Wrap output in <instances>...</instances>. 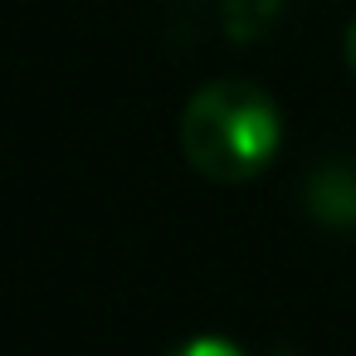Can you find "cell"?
<instances>
[{"mask_svg": "<svg viewBox=\"0 0 356 356\" xmlns=\"http://www.w3.org/2000/svg\"><path fill=\"white\" fill-rule=\"evenodd\" d=\"M278 142V103L249 79H210L181 108V156L215 186H239L268 171Z\"/></svg>", "mask_w": 356, "mask_h": 356, "instance_id": "6da1fadb", "label": "cell"}, {"mask_svg": "<svg viewBox=\"0 0 356 356\" xmlns=\"http://www.w3.org/2000/svg\"><path fill=\"white\" fill-rule=\"evenodd\" d=\"M302 210L332 229H356V161H322L302 181Z\"/></svg>", "mask_w": 356, "mask_h": 356, "instance_id": "7a4b0ae2", "label": "cell"}, {"mask_svg": "<svg viewBox=\"0 0 356 356\" xmlns=\"http://www.w3.org/2000/svg\"><path fill=\"white\" fill-rule=\"evenodd\" d=\"M166 356H244V346H239V341H229V337L205 332V337H186V341H181V346H171Z\"/></svg>", "mask_w": 356, "mask_h": 356, "instance_id": "3957f363", "label": "cell"}, {"mask_svg": "<svg viewBox=\"0 0 356 356\" xmlns=\"http://www.w3.org/2000/svg\"><path fill=\"white\" fill-rule=\"evenodd\" d=\"M341 59H346V69L356 74V20L346 25V40H341Z\"/></svg>", "mask_w": 356, "mask_h": 356, "instance_id": "277c9868", "label": "cell"}, {"mask_svg": "<svg viewBox=\"0 0 356 356\" xmlns=\"http://www.w3.org/2000/svg\"><path fill=\"white\" fill-rule=\"evenodd\" d=\"M268 356H298V351H293V346H273Z\"/></svg>", "mask_w": 356, "mask_h": 356, "instance_id": "5b68a950", "label": "cell"}]
</instances>
